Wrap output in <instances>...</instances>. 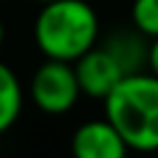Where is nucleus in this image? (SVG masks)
Returning <instances> with one entry per match:
<instances>
[{
	"mask_svg": "<svg viewBox=\"0 0 158 158\" xmlns=\"http://www.w3.org/2000/svg\"><path fill=\"white\" fill-rule=\"evenodd\" d=\"M104 118L121 133L126 146L138 153L158 151V77L136 72L121 81L104 99Z\"/></svg>",
	"mask_w": 158,
	"mask_h": 158,
	"instance_id": "obj_1",
	"label": "nucleus"
},
{
	"mask_svg": "<svg viewBox=\"0 0 158 158\" xmlns=\"http://www.w3.org/2000/svg\"><path fill=\"white\" fill-rule=\"evenodd\" d=\"M32 37L44 59L74 62L99 42V15L86 0H52L40 5Z\"/></svg>",
	"mask_w": 158,
	"mask_h": 158,
	"instance_id": "obj_2",
	"label": "nucleus"
},
{
	"mask_svg": "<svg viewBox=\"0 0 158 158\" xmlns=\"http://www.w3.org/2000/svg\"><path fill=\"white\" fill-rule=\"evenodd\" d=\"M79 96L81 91L72 62L44 59L30 79V99L44 114H67L77 106Z\"/></svg>",
	"mask_w": 158,
	"mask_h": 158,
	"instance_id": "obj_3",
	"label": "nucleus"
},
{
	"mask_svg": "<svg viewBox=\"0 0 158 158\" xmlns=\"http://www.w3.org/2000/svg\"><path fill=\"white\" fill-rule=\"evenodd\" d=\"M72 67H74V74H77V81H79V91L84 96L99 99V101H104L106 94L123 77L116 59L101 44H94L91 49H86L79 59L72 62Z\"/></svg>",
	"mask_w": 158,
	"mask_h": 158,
	"instance_id": "obj_4",
	"label": "nucleus"
},
{
	"mask_svg": "<svg viewBox=\"0 0 158 158\" xmlns=\"http://www.w3.org/2000/svg\"><path fill=\"white\" fill-rule=\"evenodd\" d=\"M72 158H128V146L106 118H91L77 126L69 141Z\"/></svg>",
	"mask_w": 158,
	"mask_h": 158,
	"instance_id": "obj_5",
	"label": "nucleus"
},
{
	"mask_svg": "<svg viewBox=\"0 0 158 158\" xmlns=\"http://www.w3.org/2000/svg\"><path fill=\"white\" fill-rule=\"evenodd\" d=\"M148 44H151V40L146 35H141L136 27L114 30L101 42V47L121 67L123 77L126 74H136V72H146V64H148Z\"/></svg>",
	"mask_w": 158,
	"mask_h": 158,
	"instance_id": "obj_6",
	"label": "nucleus"
},
{
	"mask_svg": "<svg viewBox=\"0 0 158 158\" xmlns=\"http://www.w3.org/2000/svg\"><path fill=\"white\" fill-rule=\"evenodd\" d=\"M22 104H25V91L20 77L7 62L0 59V136L17 123L22 114Z\"/></svg>",
	"mask_w": 158,
	"mask_h": 158,
	"instance_id": "obj_7",
	"label": "nucleus"
},
{
	"mask_svg": "<svg viewBox=\"0 0 158 158\" xmlns=\"http://www.w3.org/2000/svg\"><path fill=\"white\" fill-rule=\"evenodd\" d=\"M131 22L148 40L158 37V0H133Z\"/></svg>",
	"mask_w": 158,
	"mask_h": 158,
	"instance_id": "obj_8",
	"label": "nucleus"
},
{
	"mask_svg": "<svg viewBox=\"0 0 158 158\" xmlns=\"http://www.w3.org/2000/svg\"><path fill=\"white\" fill-rule=\"evenodd\" d=\"M146 69L153 77H158V37H153L151 44H148V64H146Z\"/></svg>",
	"mask_w": 158,
	"mask_h": 158,
	"instance_id": "obj_9",
	"label": "nucleus"
},
{
	"mask_svg": "<svg viewBox=\"0 0 158 158\" xmlns=\"http://www.w3.org/2000/svg\"><path fill=\"white\" fill-rule=\"evenodd\" d=\"M2 42H5V22L0 17V47H2Z\"/></svg>",
	"mask_w": 158,
	"mask_h": 158,
	"instance_id": "obj_10",
	"label": "nucleus"
},
{
	"mask_svg": "<svg viewBox=\"0 0 158 158\" xmlns=\"http://www.w3.org/2000/svg\"><path fill=\"white\" fill-rule=\"evenodd\" d=\"M32 2H37V5H44V2H52V0H32Z\"/></svg>",
	"mask_w": 158,
	"mask_h": 158,
	"instance_id": "obj_11",
	"label": "nucleus"
},
{
	"mask_svg": "<svg viewBox=\"0 0 158 158\" xmlns=\"http://www.w3.org/2000/svg\"><path fill=\"white\" fill-rule=\"evenodd\" d=\"M2 2H7V0H0V5H2Z\"/></svg>",
	"mask_w": 158,
	"mask_h": 158,
	"instance_id": "obj_12",
	"label": "nucleus"
}]
</instances>
